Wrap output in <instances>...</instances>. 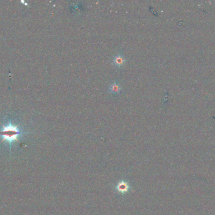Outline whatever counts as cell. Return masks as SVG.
<instances>
[{
  "label": "cell",
  "instance_id": "7a4b0ae2",
  "mask_svg": "<svg viewBox=\"0 0 215 215\" xmlns=\"http://www.w3.org/2000/svg\"><path fill=\"white\" fill-rule=\"evenodd\" d=\"M126 61V60L125 57L122 54H118L113 57V64L117 67H121L125 65Z\"/></svg>",
  "mask_w": 215,
  "mask_h": 215
},
{
  "label": "cell",
  "instance_id": "277c9868",
  "mask_svg": "<svg viewBox=\"0 0 215 215\" xmlns=\"http://www.w3.org/2000/svg\"><path fill=\"white\" fill-rule=\"evenodd\" d=\"M121 88H122L119 85V83L115 82L109 86L108 90H109V91L110 92V93L113 94H118L121 92Z\"/></svg>",
  "mask_w": 215,
  "mask_h": 215
},
{
  "label": "cell",
  "instance_id": "3957f363",
  "mask_svg": "<svg viewBox=\"0 0 215 215\" xmlns=\"http://www.w3.org/2000/svg\"><path fill=\"white\" fill-rule=\"evenodd\" d=\"M130 187L129 184L125 181H120L117 185L116 186V189L117 191L121 194H125L126 193Z\"/></svg>",
  "mask_w": 215,
  "mask_h": 215
},
{
  "label": "cell",
  "instance_id": "6da1fadb",
  "mask_svg": "<svg viewBox=\"0 0 215 215\" xmlns=\"http://www.w3.org/2000/svg\"><path fill=\"white\" fill-rule=\"evenodd\" d=\"M20 134V132L18 127L10 124L3 126L2 130L0 131V134L2 136L3 140L8 141V143H11L12 141L16 140Z\"/></svg>",
  "mask_w": 215,
  "mask_h": 215
}]
</instances>
